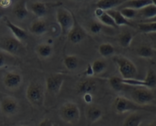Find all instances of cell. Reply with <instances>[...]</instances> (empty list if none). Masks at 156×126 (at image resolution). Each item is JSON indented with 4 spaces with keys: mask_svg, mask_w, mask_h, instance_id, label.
Returning <instances> with one entry per match:
<instances>
[{
    "mask_svg": "<svg viewBox=\"0 0 156 126\" xmlns=\"http://www.w3.org/2000/svg\"><path fill=\"white\" fill-rule=\"evenodd\" d=\"M26 97L28 102L32 106L36 108H41L44 106V104H45V88L39 82H31L26 88Z\"/></svg>",
    "mask_w": 156,
    "mask_h": 126,
    "instance_id": "cell-1",
    "label": "cell"
},
{
    "mask_svg": "<svg viewBox=\"0 0 156 126\" xmlns=\"http://www.w3.org/2000/svg\"><path fill=\"white\" fill-rule=\"evenodd\" d=\"M113 61L117 66L122 79H134L138 76V68L135 63L123 55H115Z\"/></svg>",
    "mask_w": 156,
    "mask_h": 126,
    "instance_id": "cell-2",
    "label": "cell"
},
{
    "mask_svg": "<svg viewBox=\"0 0 156 126\" xmlns=\"http://www.w3.org/2000/svg\"><path fill=\"white\" fill-rule=\"evenodd\" d=\"M58 116L66 123L76 124L81 118L80 108L77 103L68 101L64 102L58 109Z\"/></svg>",
    "mask_w": 156,
    "mask_h": 126,
    "instance_id": "cell-3",
    "label": "cell"
},
{
    "mask_svg": "<svg viewBox=\"0 0 156 126\" xmlns=\"http://www.w3.org/2000/svg\"><path fill=\"white\" fill-rule=\"evenodd\" d=\"M56 22L61 29L63 36H68L69 32L73 29L75 19L73 13L65 7H58L56 9Z\"/></svg>",
    "mask_w": 156,
    "mask_h": 126,
    "instance_id": "cell-4",
    "label": "cell"
},
{
    "mask_svg": "<svg viewBox=\"0 0 156 126\" xmlns=\"http://www.w3.org/2000/svg\"><path fill=\"white\" fill-rule=\"evenodd\" d=\"M154 96L151 89L135 87L131 92V100L138 105L145 107L154 101Z\"/></svg>",
    "mask_w": 156,
    "mask_h": 126,
    "instance_id": "cell-5",
    "label": "cell"
},
{
    "mask_svg": "<svg viewBox=\"0 0 156 126\" xmlns=\"http://www.w3.org/2000/svg\"><path fill=\"white\" fill-rule=\"evenodd\" d=\"M114 108L116 113L125 114L127 112H139L140 110L145 109V107L138 105L131 99H127L124 96H119L115 99Z\"/></svg>",
    "mask_w": 156,
    "mask_h": 126,
    "instance_id": "cell-6",
    "label": "cell"
},
{
    "mask_svg": "<svg viewBox=\"0 0 156 126\" xmlns=\"http://www.w3.org/2000/svg\"><path fill=\"white\" fill-rule=\"evenodd\" d=\"M0 111L5 116H14L20 111V103L12 96H4L0 100Z\"/></svg>",
    "mask_w": 156,
    "mask_h": 126,
    "instance_id": "cell-7",
    "label": "cell"
},
{
    "mask_svg": "<svg viewBox=\"0 0 156 126\" xmlns=\"http://www.w3.org/2000/svg\"><path fill=\"white\" fill-rule=\"evenodd\" d=\"M0 50L12 56H16L23 50V44L13 36L6 37L0 42Z\"/></svg>",
    "mask_w": 156,
    "mask_h": 126,
    "instance_id": "cell-8",
    "label": "cell"
},
{
    "mask_svg": "<svg viewBox=\"0 0 156 126\" xmlns=\"http://www.w3.org/2000/svg\"><path fill=\"white\" fill-rule=\"evenodd\" d=\"M64 77L61 74H51L45 79V88L53 96L58 95L64 83Z\"/></svg>",
    "mask_w": 156,
    "mask_h": 126,
    "instance_id": "cell-9",
    "label": "cell"
},
{
    "mask_svg": "<svg viewBox=\"0 0 156 126\" xmlns=\"http://www.w3.org/2000/svg\"><path fill=\"white\" fill-rule=\"evenodd\" d=\"M23 78L20 73L16 71H10L5 73L3 78V84L9 90H16L21 86Z\"/></svg>",
    "mask_w": 156,
    "mask_h": 126,
    "instance_id": "cell-10",
    "label": "cell"
},
{
    "mask_svg": "<svg viewBox=\"0 0 156 126\" xmlns=\"http://www.w3.org/2000/svg\"><path fill=\"white\" fill-rule=\"evenodd\" d=\"M68 39L71 43L74 45L81 43L85 38L87 37V33L85 32V29L80 26L77 20L75 19L74 26L73 29L69 32V33L67 36Z\"/></svg>",
    "mask_w": 156,
    "mask_h": 126,
    "instance_id": "cell-11",
    "label": "cell"
},
{
    "mask_svg": "<svg viewBox=\"0 0 156 126\" xmlns=\"http://www.w3.org/2000/svg\"><path fill=\"white\" fill-rule=\"evenodd\" d=\"M4 21H5V26H6L7 28L9 29L10 32H11L12 34V36L15 39H16L18 41H20L22 43L28 39L27 32H26L25 29L20 27V26H16V25L14 24L12 22L10 21L7 17H5V18H4Z\"/></svg>",
    "mask_w": 156,
    "mask_h": 126,
    "instance_id": "cell-12",
    "label": "cell"
},
{
    "mask_svg": "<svg viewBox=\"0 0 156 126\" xmlns=\"http://www.w3.org/2000/svg\"><path fill=\"white\" fill-rule=\"evenodd\" d=\"M48 26L46 21L43 19H37L34 20L29 26V32L36 36H42L48 32Z\"/></svg>",
    "mask_w": 156,
    "mask_h": 126,
    "instance_id": "cell-13",
    "label": "cell"
},
{
    "mask_svg": "<svg viewBox=\"0 0 156 126\" xmlns=\"http://www.w3.org/2000/svg\"><path fill=\"white\" fill-rule=\"evenodd\" d=\"M28 9L37 19H43L47 14V5L45 2L36 1L28 2Z\"/></svg>",
    "mask_w": 156,
    "mask_h": 126,
    "instance_id": "cell-14",
    "label": "cell"
},
{
    "mask_svg": "<svg viewBox=\"0 0 156 126\" xmlns=\"http://www.w3.org/2000/svg\"><path fill=\"white\" fill-rule=\"evenodd\" d=\"M28 2L26 1H19L14 5L12 9L13 16L19 21H23L27 18L29 15Z\"/></svg>",
    "mask_w": 156,
    "mask_h": 126,
    "instance_id": "cell-15",
    "label": "cell"
},
{
    "mask_svg": "<svg viewBox=\"0 0 156 126\" xmlns=\"http://www.w3.org/2000/svg\"><path fill=\"white\" fill-rule=\"evenodd\" d=\"M85 115H86L87 121L90 124H93L98 121L102 118L103 112L100 107L92 104V105H89L86 108Z\"/></svg>",
    "mask_w": 156,
    "mask_h": 126,
    "instance_id": "cell-16",
    "label": "cell"
},
{
    "mask_svg": "<svg viewBox=\"0 0 156 126\" xmlns=\"http://www.w3.org/2000/svg\"><path fill=\"white\" fill-rule=\"evenodd\" d=\"M97 87L96 82L94 79L89 78L87 79H85L83 81L80 82L78 85V92L80 94H82V96L85 94L92 93L95 92Z\"/></svg>",
    "mask_w": 156,
    "mask_h": 126,
    "instance_id": "cell-17",
    "label": "cell"
},
{
    "mask_svg": "<svg viewBox=\"0 0 156 126\" xmlns=\"http://www.w3.org/2000/svg\"><path fill=\"white\" fill-rule=\"evenodd\" d=\"M35 51H36V55L42 59L49 58L53 55L54 52L52 45H49L47 42H42L36 45Z\"/></svg>",
    "mask_w": 156,
    "mask_h": 126,
    "instance_id": "cell-18",
    "label": "cell"
},
{
    "mask_svg": "<svg viewBox=\"0 0 156 126\" xmlns=\"http://www.w3.org/2000/svg\"><path fill=\"white\" fill-rule=\"evenodd\" d=\"M95 16L101 25H105V26L112 28L118 27L116 26L115 23L114 22V20H113V19L110 16L107 12L103 11V10L100 9L96 8L95 10Z\"/></svg>",
    "mask_w": 156,
    "mask_h": 126,
    "instance_id": "cell-19",
    "label": "cell"
},
{
    "mask_svg": "<svg viewBox=\"0 0 156 126\" xmlns=\"http://www.w3.org/2000/svg\"><path fill=\"white\" fill-rule=\"evenodd\" d=\"M125 1L121 0H99L96 2V8L103 11L108 12L112 9H115L116 7L120 6L124 3Z\"/></svg>",
    "mask_w": 156,
    "mask_h": 126,
    "instance_id": "cell-20",
    "label": "cell"
},
{
    "mask_svg": "<svg viewBox=\"0 0 156 126\" xmlns=\"http://www.w3.org/2000/svg\"><path fill=\"white\" fill-rule=\"evenodd\" d=\"M143 115L140 112H132L125 118L122 126H140L143 121Z\"/></svg>",
    "mask_w": 156,
    "mask_h": 126,
    "instance_id": "cell-21",
    "label": "cell"
},
{
    "mask_svg": "<svg viewBox=\"0 0 156 126\" xmlns=\"http://www.w3.org/2000/svg\"><path fill=\"white\" fill-rule=\"evenodd\" d=\"M151 3H152V1L151 0H130V1H125L124 3L121 6L122 8L127 7V8H131L137 10V11H139L144 7Z\"/></svg>",
    "mask_w": 156,
    "mask_h": 126,
    "instance_id": "cell-22",
    "label": "cell"
},
{
    "mask_svg": "<svg viewBox=\"0 0 156 126\" xmlns=\"http://www.w3.org/2000/svg\"><path fill=\"white\" fill-rule=\"evenodd\" d=\"M107 12L108 13L110 16L113 19L114 22L115 23L116 26H132L130 22L128 19H126L121 14L120 11L117 9H112L108 11Z\"/></svg>",
    "mask_w": 156,
    "mask_h": 126,
    "instance_id": "cell-23",
    "label": "cell"
},
{
    "mask_svg": "<svg viewBox=\"0 0 156 126\" xmlns=\"http://www.w3.org/2000/svg\"><path fill=\"white\" fill-rule=\"evenodd\" d=\"M141 16L143 19H146V21H149V20L152 19L156 17V5L151 3L150 5H147V6L144 7L141 10L138 11Z\"/></svg>",
    "mask_w": 156,
    "mask_h": 126,
    "instance_id": "cell-24",
    "label": "cell"
},
{
    "mask_svg": "<svg viewBox=\"0 0 156 126\" xmlns=\"http://www.w3.org/2000/svg\"><path fill=\"white\" fill-rule=\"evenodd\" d=\"M98 53L103 58H108V57L113 56L115 52V47L112 45L111 43L108 42H105L101 43L98 46Z\"/></svg>",
    "mask_w": 156,
    "mask_h": 126,
    "instance_id": "cell-25",
    "label": "cell"
},
{
    "mask_svg": "<svg viewBox=\"0 0 156 126\" xmlns=\"http://www.w3.org/2000/svg\"><path fill=\"white\" fill-rule=\"evenodd\" d=\"M65 67L69 71H74L79 66V58L75 55H66L63 59Z\"/></svg>",
    "mask_w": 156,
    "mask_h": 126,
    "instance_id": "cell-26",
    "label": "cell"
},
{
    "mask_svg": "<svg viewBox=\"0 0 156 126\" xmlns=\"http://www.w3.org/2000/svg\"><path fill=\"white\" fill-rule=\"evenodd\" d=\"M91 65H92V70H93L94 75H99L102 74L103 72H105L107 68V63L105 62V60L101 59V58L95 59V61H92Z\"/></svg>",
    "mask_w": 156,
    "mask_h": 126,
    "instance_id": "cell-27",
    "label": "cell"
},
{
    "mask_svg": "<svg viewBox=\"0 0 156 126\" xmlns=\"http://www.w3.org/2000/svg\"><path fill=\"white\" fill-rule=\"evenodd\" d=\"M137 55L140 58H151L154 55V49L149 45H142L137 49Z\"/></svg>",
    "mask_w": 156,
    "mask_h": 126,
    "instance_id": "cell-28",
    "label": "cell"
},
{
    "mask_svg": "<svg viewBox=\"0 0 156 126\" xmlns=\"http://www.w3.org/2000/svg\"><path fill=\"white\" fill-rule=\"evenodd\" d=\"M134 39V36L130 32H124L121 33L119 36V42L122 48H129L132 44V40Z\"/></svg>",
    "mask_w": 156,
    "mask_h": 126,
    "instance_id": "cell-29",
    "label": "cell"
},
{
    "mask_svg": "<svg viewBox=\"0 0 156 126\" xmlns=\"http://www.w3.org/2000/svg\"><path fill=\"white\" fill-rule=\"evenodd\" d=\"M146 88L148 89H152L156 88V72L153 69H148L146 73V76L144 79Z\"/></svg>",
    "mask_w": 156,
    "mask_h": 126,
    "instance_id": "cell-30",
    "label": "cell"
},
{
    "mask_svg": "<svg viewBox=\"0 0 156 126\" xmlns=\"http://www.w3.org/2000/svg\"><path fill=\"white\" fill-rule=\"evenodd\" d=\"M138 29L144 33H156V22L151 23H142L138 25Z\"/></svg>",
    "mask_w": 156,
    "mask_h": 126,
    "instance_id": "cell-31",
    "label": "cell"
},
{
    "mask_svg": "<svg viewBox=\"0 0 156 126\" xmlns=\"http://www.w3.org/2000/svg\"><path fill=\"white\" fill-rule=\"evenodd\" d=\"M121 14L123 16L129 21L130 19L135 18L138 14V11L135 9L131 8H127V7H124L120 9Z\"/></svg>",
    "mask_w": 156,
    "mask_h": 126,
    "instance_id": "cell-32",
    "label": "cell"
},
{
    "mask_svg": "<svg viewBox=\"0 0 156 126\" xmlns=\"http://www.w3.org/2000/svg\"><path fill=\"white\" fill-rule=\"evenodd\" d=\"M108 82H109V85L111 86V87L115 91H121L123 89V86H125L122 82V79L119 77H116V76L110 78Z\"/></svg>",
    "mask_w": 156,
    "mask_h": 126,
    "instance_id": "cell-33",
    "label": "cell"
},
{
    "mask_svg": "<svg viewBox=\"0 0 156 126\" xmlns=\"http://www.w3.org/2000/svg\"><path fill=\"white\" fill-rule=\"evenodd\" d=\"M102 30V25L97 21H93L89 25V32L92 35H98Z\"/></svg>",
    "mask_w": 156,
    "mask_h": 126,
    "instance_id": "cell-34",
    "label": "cell"
},
{
    "mask_svg": "<svg viewBox=\"0 0 156 126\" xmlns=\"http://www.w3.org/2000/svg\"><path fill=\"white\" fill-rule=\"evenodd\" d=\"M11 56L12 55L5 53L3 51L0 50V68H2L8 65L9 62V57Z\"/></svg>",
    "mask_w": 156,
    "mask_h": 126,
    "instance_id": "cell-35",
    "label": "cell"
},
{
    "mask_svg": "<svg viewBox=\"0 0 156 126\" xmlns=\"http://www.w3.org/2000/svg\"><path fill=\"white\" fill-rule=\"evenodd\" d=\"M82 98H83L84 102L87 104L88 105H92V102H93V94L92 93L85 94V95L82 96Z\"/></svg>",
    "mask_w": 156,
    "mask_h": 126,
    "instance_id": "cell-36",
    "label": "cell"
},
{
    "mask_svg": "<svg viewBox=\"0 0 156 126\" xmlns=\"http://www.w3.org/2000/svg\"><path fill=\"white\" fill-rule=\"evenodd\" d=\"M38 126H54V124L49 118H44L39 123Z\"/></svg>",
    "mask_w": 156,
    "mask_h": 126,
    "instance_id": "cell-37",
    "label": "cell"
},
{
    "mask_svg": "<svg viewBox=\"0 0 156 126\" xmlns=\"http://www.w3.org/2000/svg\"><path fill=\"white\" fill-rule=\"evenodd\" d=\"M85 75H87L89 78L92 77V76L94 75L93 70H92L91 64H89V65H87V67H86V69H85Z\"/></svg>",
    "mask_w": 156,
    "mask_h": 126,
    "instance_id": "cell-38",
    "label": "cell"
},
{
    "mask_svg": "<svg viewBox=\"0 0 156 126\" xmlns=\"http://www.w3.org/2000/svg\"><path fill=\"white\" fill-rule=\"evenodd\" d=\"M11 1H9V0H2V1H0V8H7V7H9L11 5Z\"/></svg>",
    "mask_w": 156,
    "mask_h": 126,
    "instance_id": "cell-39",
    "label": "cell"
},
{
    "mask_svg": "<svg viewBox=\"0 0 156 126\" xmlns=\"http://www.w3.org/2000/svg\"><path fill=\"white\" fill-rule=\"evenodd\" d=\"M147 126H156V121L154 120V121H151V122L148 123V124Z\"/></svg>",
    "mask_w": 156,
    "mask_h": 126,
    "instance_id": "cell-40",
    "label": "cell"
},
{
    "mask_svg": "<svg viewBox=\"0 0 156 126\" xmlns=\"http://www.w3.org/2000/svg\"><path fill=\"white\" fill-rule=\"evenodd\" d=\"M4 16V10L3 9L0 8V19H2Z\"/></svg>",
    "mask_w": 156,
    "mask_h": 126,
    "instance_id": "cell-41",
    "label": "cell"
},
{
    "mask_svg": "<svg viewBox=\"0 0 156 126\" xmlns=\"http://www.w3.org/2000/svg\"><path fill=\"white\" fill-rule=\"evenodd\" d=\"M151 22H156V17H155V18L149 20V21H147V22H144V23H151Z\"/></svg>",
    "mask_w": 156,
    "mask_h": 126,
    "instance_id": "cell-42",
    "label": "cell"
},
{
    "mask_svg": "<svg viewBox=\"0 0 156 126\" xmlns=\"http://www.w3.org/2000/svg\"><path fill=\"white\" fill-rule=\"evenodd\" d=\"M152 3L154 4V5H156V0H152Z\"/></svg>",
    "mask_w": 156,
    "mask_h": 126,
    "instance_id": "cell-43",
    "label": "cell"
},
{
    "mask_svg": "<svg viewBox=\"0 0 156 126\" xmlns=\"http://www.w3.org/2000/svg\"><path fill=\"white\" fill-rule=\"evenodd\" d=\"M20 126H29V125H20Z\"/></svg>",
    "mask_w": 156,
    "mask_h": 126,
    "instance_id": "cell-44",
    "label": "cell"
},
{
    "mask_svg": "<svg viewBox=\"0 0 156 126\" xmlns=\"http://www.w3.org/2000/svg\"><path fill=\"white\" fill-rule=\"evenodd\" d=\"M154 112H155V115H156V109H155V111H154Z\"/></svg>",
    "mask_w": 156,
    "mask_h": 126,
    "instance_id": "cell-45",
    "label": "cell"
}]
</instances>
